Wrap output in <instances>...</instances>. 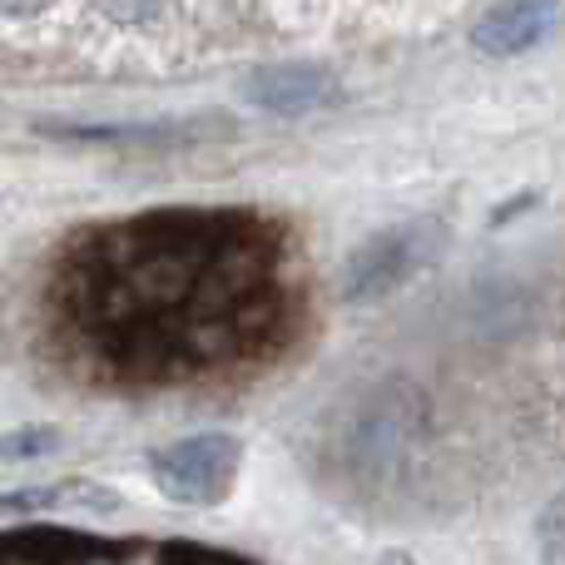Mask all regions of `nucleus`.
I'll list each match as a JSON object with an SVG mask.
<instances>
[{
  "label": "nucleus",
  "instance_id": "nucleus-4",
  "mask_svg": "<svg viewBox=\"0 0 565 565\" xmlns=\"http://www.w3.org/2000/svg\"><path fill=\"white\" fill-rule=\"evenodd\" d=\"M244 447L228 431H199V437L169 441L149 451V477L174 507H218L238 477Z\"/></svg>",
  "mask_w": 565,
  "mask_h": 565
},
{
  "label": "nucleus",
  "instance_id": "nucleus-5",
  "mask_svg": "<svg viewBox=\"0 0 565 565\" xmlns=\"http://www.w3.org/2000/svg\"><path fill=\"white\" fill-rule=\"evenodd\" d=\"M561 20V0H501L497 10L477 20L471 45L481 55H521V50L541 45Z\"/></svg>",
  "mask_w": 565,
  "mask_h": 565
},
{
  "label": "nucleus",
  "instance_id": "nucleus-1",
  "mask_svg": "<svg viewBox=\"0 0 565 565\" xmlns=\"http://www.w3.org/2000/svg\"><path fill=\"white\" fill-rule=\"evenodd\" d=\"M308 282L254 214H149L75 238L40 288V358L115 397L224 392L292 352Z\"/></svg>",
  "mask_w": 565,
  "mask_h": 565
},
{
  "label": "nucleus",
  "instance_id": "nucleus-7",
  "mask_svg": "<svg viewBox=\"0 0 565 565\" xmlns=\"http://www.w3.org/2000/svg\"><path fill=\"white\" fill-rule=\"evenodd\" d=\"M50 447H60V431H50V427H25V431L0 437V457H40Z\"/></svg>",
  "mask_w": 565,
  "mask_h": 565
},
{
  "label": "nucleus",
  "instance_id": "nucleus-8",
  "mask_svg": "<svg viewBox=\"0 0 565 565\" xmlns=\"http://www.w3.org/2000/svg\"><path fill=\"white\" fill-rule=\"evenodd\" d=\"M99 10L115 20H145V15H159L164 0H99Z\"/></svg>",
  "mask_w": 565,
  "mask_h": 565
},
{
  "label": "nucleus",
  "instance_id": "nucleus-2",
  "mask_svg": "<svg viewBox=\"0 0 565 565\" xmlns=\"http://www.w3.org/2000/svg\"><path fill=\"white\" fill-rule=\"evenodd\" d=\"M0 565H258L248 556L169 536H95L70 526L0 531Z\"/></svg>",
  "mask_w": 565,
  "mask_h": 565
},
{
  "label": "nucleus",
  "instance_id": "nucleus-9",
  "mask_svg": "<svg viewBox=\"0 0 565 565\" xmlns=\"http://www.w3.org/2000/svg\"><path fill=\"white\" fill-rule=\"evenodd\" d=\"M50 0H0V10H10V15H35V10H45Z\"/></svg>",
  "mask_w": 565,
  "mask_h": 565
},
{
  "label": "nucleus",
  "instance_id": "nucleus-6",
  "mask_svg": "<svg viewBox=\"0 0 565 565\" xmlns=\"http://www.w3.org/2000/svg\"><path fill=\"white\" fill-rule=\"evenodd\" d=\"M338 95V79L322 65H268L248 75V99L274 115H308Z\"/></svg>",
  "mask_w": 565,
  "mask_h": 565
},
{
  "label": "nucleus",
  "instance_id": "nucleus-3",
  "mask_svg": "<svg viewBox=\"0 0 565 565\" xmlns=\"http://www.w3.org/2000/svg\"><path fill=\"white\" fill-rule=\"evenodd\" d=\"M447 248V228L437 218H412V224H392L372 234L348 254L338 274V298L342 302H372L387 292L407 288L422 268H431Z\"/></svg>",
  "mask_w": 565,
  "mask_h": 565
}]
</instances>
